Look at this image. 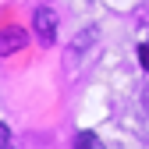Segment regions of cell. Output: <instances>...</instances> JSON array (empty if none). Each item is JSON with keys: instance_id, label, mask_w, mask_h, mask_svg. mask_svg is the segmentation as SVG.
Instances as JSON below:
<instances>
[{"instance_id": "obj_1", "label": "cell", "mask_w": 149, "mask_h": 149, "mask_svg": "<svg viewBox=\"0 0 149 149\" xmlns=\"http://www.w3.org/2000/svg\"><path fill=\"white\" fill-rule=\"evenodd\" d=\"M32 25H36V36H39V43H53L57 39V18H53V11L50 7H39L32 14Z\"/></svg>"}, {"instance_id": "obj_2", "label": "cell", "mask_w": 149, "mask_h": 149, "mask_svg": "<svg viewBox=\"0 0 149 149\" xmlns=\"http://www.w3.org/2000/svg\"><path fill=\"white\" fill-rule=\"evenodd\" d=\"M22 46H25V29H18V25L0 29V57H7V53L22 50Z\"/></svg>"}, {"instance_id": "obj_3", "label": "cell", "mask_w": 149, "mask_h": 149, "mask_svg": "<svg viewBox=\"0 0 149 149\" xmlns=\"http://www.w3.org/2000/svg\"><path fill=\"white\" fill-rule=\"evenodd\" d=\"M74 149H103V142L96 139V132H82L78 142H74Z\"/></svg>"}, {"instance_id": "obj_4", "label": "cell", "mask_w": 149, "mask_h": 149, "mask_svg": "<svg viewBox=\"0 0 149 149\" xmlns=\"http://www.w3.org/2000/svg\"><path fill=\"white\" fill-rule=\"evenodd\" d=\"M7 146H11V128L0 121V149H7Z\"/></svg>"}, {"instance_id": "obj_5", "label": "cell", "mask_w": 149, "mask_h": 149, "mask_svg": "<svg viewBox=\"0 0 149 149\" xmlns=\"http://www.w3.org/2000/svg\"><path fill=\"white\" fill-rule=\"evenodd\" d=\"M139 61H142V68L149 71V43H142V46H139Z\"/></svg>"}]
</instances>
